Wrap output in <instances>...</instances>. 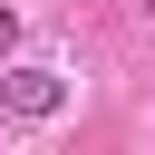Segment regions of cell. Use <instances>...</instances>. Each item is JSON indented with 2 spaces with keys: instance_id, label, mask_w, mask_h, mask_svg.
I'll list each match as a JSON object with an SVG mask.
<instances>
[{
  "instance_id": "1",
  "label": "cell",
  "mask_w": 155,
  "mask_h": 155,
  "mask_svg": "<svg viewBox=\"0 0 155 155\" xmlns=\"http://www.w3.org/2000/svg\"><path fill=\"white\" fill-rule=\"evenodd\" d=\"M0 107L39 126V116H58V107H68V78H58V68H10V78H0Z\"/></svg>"
},
{
  "instance_id": "2",
  "label": "cell",
  "mask_w": 155,
  "mask_h": 155,
  "mask_svg": "<svg viewBox=\"0 0 155 155\" xmlns=\"http://www.w3.org/2000/svg\"><path fill=\"white\" fill-rule=\"evenodd\" d=\"M10 48H19V10L0 0V58H10Z\"/></svg>"
},
{
  "instance_id": "3",
  "label": "cell",
  "mask_w": 155,
  "mask_h": 155,
  "mask_svg": "<svg viewBox=\"0 0 155 155\" xmlns=\"http://www.w3.org/2000/svg\"><path fill=\"white\" fill-rule=\"evenodd\" d=\"M145 10H155V0H145Z\"/></svg>"
}]
</instances>
